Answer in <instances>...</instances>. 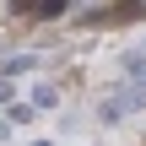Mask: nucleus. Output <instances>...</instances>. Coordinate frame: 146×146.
<instances>
[{
    "mask_svg": "<svg viewBox=\"0 0 146 146\" xmlns=\"http://www.w3.org/2000/svg\"><path fill=\"white\" fill-rule=\"evenodd\" d=\"M0 135H5V119H0Z\"/></svg>",
    "mask_w": 146,
    "mask_h": 146,
    "instance_id": "7",
    "label": "nucleus"
},
{
    "mask_svg": "<svg viewBox=\"0 0 146 146\" xmlns=\"http://www.w3.org/2000/svg\"><path fill=\"white\" fill-rule=\"evenodd\" d=\"M5 108H11V125H27V119H33V114H38V108H33V103H5Z\"/></svg>",
    "mask_w": 146,
    "mask_h": 146,
    "instance_id": "3",
    "label": "nucleus"
},
{
    "mask_svg": "<svg viewBox=\"0 0 146 146\" xmlns=\"http://www.w3.org/2000/svg\"><path fill=\"white\" fill-rule=\"evenodd\" d=\"M125 76H130V87H146V54H130L125 60Z\"/></svg>",
    "mask_w": 146,
    "mask_h": 146,
    "instance_id": "1",
    "label": "nucleus"
},
{
    "mask_svg": "<svg viewBox=\"0 0 146 146\" xmlns=\"http://www.w3.org/2000/svg\"><path fill=\"white\" fill-rule=\"evenodd\" d=\"M54 103H60V92H54L49 81H43V87H33V108H54Z\"/></svg>",
    "mask_w": 146,
    "mask_h": 146,
    "instance_id": "2",
    "label": "nucleus"
},
{
    "mask_svg": "<svg viewBox=\"0 0 146 146\" xmlns=\"http://www.w3.org/2000/svg\"><path fill=\"white\" fill-rule=\"evenodd\" d=\"M38 11H43V16H60V11H65V0H38Z\"/></svg>",
    "mask_w": 146,
    "mask_h": 146,
    "instance_id": "5",
    "label": "nucleus"
},
{
    "mask_svg": "<svg viewBox=\"0 0 146 146\" xmlns=\"http://www.w3.org/2000/svg\"><path fill=\"white\" fill-rule=\"evenodd\" d=\"M33 146H54V141H33Z\"/></svg>",
    "mask_w": 146,
    "mask_h": 146,
    "instance_id": "6",
    "label": "nucleus"
},
{
    "mask_svg": "<svg viewBox=\"0 0 146 146\" xmlns=\"http://www.w3.org/2000/svg\"><path fill=\"white\" fill-rule=\"evenodd\" d=\"M33 65H38L33 54H16V60H5V70H11V76H22V70H33Z\"/></svg>",
    "mask_w": 146,
    "mask_h": 146,
    "instance_id": "4",
    "label": "nucleus"
}]
</instances>
